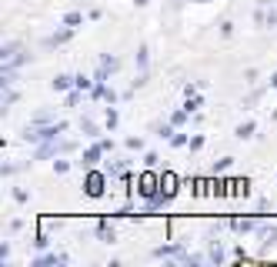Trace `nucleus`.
I'll list each match as a JSON object with an SVG mask.
<instances>
[{
    "label": "nucleus",
    "mask_w": 277,
    "mask_h": 267,
    "mask_svg": "<svg viewBox=\"0 0 277 267\" xmlns=\"http://www.w3.org/2000/svg\"><path fill=\"white\" fill-rule=\"evenodd\" d=\"M134 3H137V7H147V3H150V0H134Z\"/></svg>",
    "instance_id": "cd10ccee"
},
{
    "label": "nucleus",
    "mask_w": 277,
    "mask_h": 267,
    "mask_svg": "<svg viewBox=\"0 0 277 267\" xmlns=\"http://www.w3.org/2000/svg\"><path fill=\"white\" fill-rule=\"evenodd\" d=\"M100 154H104V147L97 144V147H91V151H84V157H80L77 164H80V167H93V164L100 160Z\"/></svg>",
    "instance_id": "20e7f679"
},
{
    "label": "nucleus",
    "mask_w": 277,
    "mask_h": 267,
    "mask_svg": "<svg viewBox=\"0 0 277 267\" xmlns=\"http://www.w3.org/2000/svg\"><path fill=\"white\" fill-rule=\"evenodd\" d=\"M54 171L57 174H67V171H70V164H67V160H54Z\"/></svg>",
    "instance_id": "5701e85b"
},
{
    "label": "nucleus",
    "mask_w": 277,
    "mask_h": 267,
    "mask_svg": "<svg viewBox=\"0 0 277 267\" xmlns=\"http://www.w3.org/2000/svg\"><path fill=\"white\" fill-rule=\"evenodd\" d=\"M271 87H277V74H274V77H271Z\"/></svg>",
    "instance_id": "c85d7f7f"
},
{
    "label": "nucleus",
    "mask_w": 277,
    "mask_h": 267,
    "mask_svg": "<svg viewBox=\"0 0 277 267\" xmlns=\"http://www.w3.org/2000/svg\"><path fill=\"white\" fill-rule=\"evenodd\" d=\"M207 257H210L214 264H221V261H224V247L214 241V237H210V250H207Z\"/></svg>",
    "instance_id": "9b49d317"
},
{
    "label": "nucleus",
    "mask_w": 277,
    "mask_h": 267,
    "mask_svg": "<svg viewBox=\"0 0 277 267\" xmlns=\"http://www.w3.org/2000/svg\"><path fill=\"white\" fill-rule=\"evenodd\" d=\"M50 117H54V114H50V111H40V114L34 117V124H47V120H50Z\"/></svg>",
    "instance_id": "b1692460"
},
{
    "label": "nucleus",
    "mask_w": 277,
    "mask_h": 267,
    "mask_svg": "<svg viewBox=\"0 0 277 267\" xmlns=\"http://www.w3.org/2000/svg\"><path fill=\"white\" fill-rule=\"evenodd\" d=\"M137 194H140V197H157V194H161V174H154V171H147V174H140V177H137Z\"/></svg>",
    "instance_id": "f257e3e1"
},
{
    "label": "nucleus",
    "mask_w": 277,
    "mask_h": 267,
    "mask_svg": "<svg viewBox=\"0 0 277 267\" xmlns=\"http://www.w3.org/2000/svg\"><path fill=\"white\" fill-rule=\"evenodd\" d=\"M80 131L87 134V137H97V134H100V127H97V124H93L91 117H84V120H80Z\"/></svg>",
    "instance_id": "f8f14e48"
},
{
    "label": "nucleus",
    "mask_w": 277,
    "mask_h": 267,
    "mask_svg": "<svg viewBox=\"0 0 277 267\" xmlns=\"http://www.w3.org/2000/svg\"><path fill=\"white\" fill-rule=\"evenodd\" d=\"M170 144H174V147H187V134H174Z\"/></svg>",
    "instance_id": "aec40b11"
},
{
    "label": "nucleus",
    "mask_w": 277,
    "mask_h": 267,
    "mask_svg": "<svg viewBox=\"0 0 277 267\" xmlns=\"http://www.w3.org/2000/svg\"><path fill=\"white\" fill-rule=\"evenodd\" d=\"M127 147H130V151H140V147H144V140H140V137H130Z\"/></svg>",
    "instance_id": "bb28decb"
},
{
    "label": "nucleus",
    "mask_w": 277,
    "mask_h": 267,
    "mask_svg": "<svg viewBox=\"0 0 277 267\" xmlns=\"http://www.w3.org/2000/svg\"><path fill=\"white\" fill-rule=\"evenodd\" d=\"M74 84L77 87H80V90H91V80H87V77L80 74V77H74Z\"/></svg>",
    "instance_id": "4be33fe9"
},
{
    "label": "nucleus",
    "mask_w": 277,
    "mask_h": 267,
    "mask_svg": "<svg viewBox=\"0 0 277 267\" xmlns=\"http://www.w3.org/2000/svg\"><path fill=\"white\" fill-rule=\"evenodd\" d=\"M70 84H74V77H67V74H57L50 87H54V90H70Z\"/></svg>",
    "instance_id": "9d476101"
},
{
    "label": "nucleus",
    "mask_w": 277,
    "mask_h": 267,
    "mask_svg": "<svg viewBox=\"0 0 277 267\" xmlns=\"http://www.w3.org/2000/svg\"><path fill=\"white\" fill-rule=\"evenodd\" d=\"M117 120H120V117H117V111L111 107V111H107V127H117Z\"/></svg>",
    "instance_id": "393cba45"
},
{
    "label": "nucleus",
    "mask_w": 277,
    "mask_h": 267,
    "mask_svg": "<svg viewBox=\"0 0 277 267\" xmlns=\"http://www.w3.org/2000/svg\"><path fill=\"white\" fill-rule=\"evenodd\" d=\"M187 117H190V114H187V111H177V114L170 117V124H174V127H181V124H184Z\"/></svg>",
    "instance_id": "a211bd4d"
},
{
    "label": "nucleus",
    "mask_w": 277,
    "mask_h": 267,
    "mask_svg": "<svg viewBox=\"0 0 277 267\" xmlns=\"http://www.w3.org/2000/svg\"><path fill=\"white\" fill-rule=\"evenodd\" d=\"M201 3H207V0H201Z\"/></svg>",
    "instance_id": "c756f323"
},
{
    "label": "nucleus",
    "mask_w": 277,
    "mask_h": 267,
    "mask_svg": "<svg viewBox=\"0 0 277 267\" xmlns=\"http://www.w3.org/2000/svg\"><path fill=\"white\" fill-rule=\"evenodd\" d=\"M67 40H70V27L60 30V34H54V37H47L44 40V47H60V44H67Z\"/></svg>",
    "instance_id": "0eeeda50"
},
{
    "label": "nucleus",
    "mask_w": 277,
    "mask_h": 267,
    "mask_svg": "<svg viewBox=\"0 0 277 267\" xmlns=\"http://www.w3.org/2000/svg\"><path fill=\"white\" fill-rule=\"evenodd\" d=\"M80 20H84V17H80V14H77V10H74V14H67V17H64V23H67V27H77Z\"/></svg>",
    "instance_id": "6ab92c4d"
},
{
    "label": "nucleus",
    "mask_w": 277,
    "mask_h": 267,
    "mask_svg": "<svg viewBox=\"0 0 277 267\" xmlns=\"http://www.w3.org/2000/svg\"><path fill=\"white\" fill-rule=\"evenodd\" d=\"M111 174H100V171H91L87 180H84V194L87 197H104V184H107Z\"/></svg>",
    "instance_id": "7ed1b4c3"
},
{
    "label": "nucleus",
    "mask_w": 277,
    "mask_h": 267,
    "mask_svg": "<svg viewBox=\"0 0 277 267\" xmlns=\"http://www.w3.org/2000/svg\"><path fill=\"white\" fill-rule=\"evenodd\" d=\"M240 137V140H244V137H251V134H254V120H244V124H240L237 131H234Z\"/></svg>",
    "instance_id": "ddd939ff"
},
{
    "label": "nucleus",
    "mask_w": 277,
    "mask_h": 267,
    "mask_svg": "<svg viewBox=\"0 0 277 267\" xmlns=\"http://www.w3.org/2000/svg\"><path fill=\"white\" fill-rule=\"evenodd\" d=\"M14 200H17V204H27V191L17 187V191H14Z\"/></svg>",
    "instance_id": "a878e982"
},
{
    "label": "nucleus",
    "mask_w": 277,
    "mask_h": 267,
    "mask_svg": "<svg viewBox=\"0 0 277 267\" xmlns=\"http://www.w3.org/2000/svg\"><path fill=\"white\" fill-rule=\"evenodd\" d=\"M201 107H204V100H201V97H187V104H184V111H187V114H194V111H201Z\"/></svg>",
    "instance_id": "2eb2a0df"
},
{
    "label": "nucleus",
    "mask_w": 277,
    "mask_h": 267,
    "mask_svg": "<svg viewBox=\"0 0 277 267\" xmlns=\"http://www.w3.org/2000/svg\"><path fill=\"white\" fill-rule=\"evenodd\" d=\"M147 60H150V50H147V44H140V50H137V67H140V74H147Z\"/></svg>",
    "instance_id": "1a4fd4ad"
},
{
    "label": "nucleus",
    "mask_w": 277,
    "mask_h": 267,
    "mask_svg": "<svg viewBox=\"0 0 277 267\" xmlns=\"http://www.w3.org/2000/svg\"><path fill=\"white\" fill-rule=\"evenodd\" d=\"M80 104V87H77L74 94H67V107H77Z\"/></svg>",
    "instance_id": "412c9836"
},
{
    "label": "nucleus",
    "mask_w": 277,
    "mask_h": 267,
    "mask_svg": "<svg viewBox=\"0 0 277 267\" xmlns=\"http://www.w3.org/2000/svg\"><path fill=\"white\" fill-rule=\"evenodd\" d=\"M50 264H67V254H44L34 261V267H50Z\"/></svg>",
    "instance_id": "423d86ee"
},
{
    "label": "nucleus",
    "mask_w": 277,
    "mask_h": 267,
    "mask_svg": "<svg viewBox=\"0 0 277 267\" xmlns=\"http://www.w3.org/2000/svg\"><path fill=\"white\" fill-rule=\"evenodd\" d=\"M231 227L237 230V234H247V230L257 227V221H251V217H244V221H231Z\"/></svg>",
    "instance_id": "6e6552de"
},
{
    "label": "nucleus",
    "mask_w": 277,
    "mask_h": 267,
    "mask_svg": "<svg viewBox=\"0 0 277 267\" xmlns=\"http://www.w3.org/2000/svg\"><path fill=\"white\" fill-rule=\"evenodd\" d=\"M3 67H20V64H27V54H23V47H20L17 40H10V44H3Z\"/></svg>",
    "instance_id": "f03ea898"
},
{
    "label": "nucleus",
    "mask_w": 277,
    "mask_h": 267,
    "mask_svg": "<svg viewBox=\"0 0 277 267\" xmlns=\"http://www.w3.org/2000/svg\"><path fill=\"white\" fill-rule=\"evenodd\" d=\"M161 194H167V197H174L177 194V177L167 171V174H161Z\"/></svg>",
    "instance_id": "39448f33"
},
{
    "label": "nucleus",
    "mask_w": 277,
    "mask_h": 267,
    "mask_svg": "<svg viewBox=\"0 0 277 267\" xmlns=\"http://www.w3.org/2000/svg\"><path fill=\"white\" fill-rule=\"evenodd\" d=\"M231 164H234V157H221V160L214 164V174H224L227 167H231Z\"/></svg>",
    "instance_id": "f3484780"
},
{
    "label": "nucleus",
    "mask_w": 277,
    "mask_h": 267,
    "mask_svg": "<svg viewBox=\"0 0 277 267\" xmlns=\"http://www.w3.org/2000/svg\"><path fill=\"white\" fill-rule=\"evenodd\" d=\"M97 234H100V241H114V227L107 224V221H100V227H97Z\"/></svg>",
    "instance_id": "4468645a"
},
{
    "label": "nucleus",
    "mask_w": 277,
    "mask_h": 267,
    "mask_svg": "<svg viewBox=\"0 0 277 267\" xmlns=\"http://www.w3.org/2000/svg\"><path fill=\"white\" fill-rule=\"evenodd\" d=\"M100 67H104V70L111 74V70H117V67H120V60H117V57H111V54H107V57L100 60Z\"/></svg>",
    "instance_id": "dca6fc26"
}]
</instances>
